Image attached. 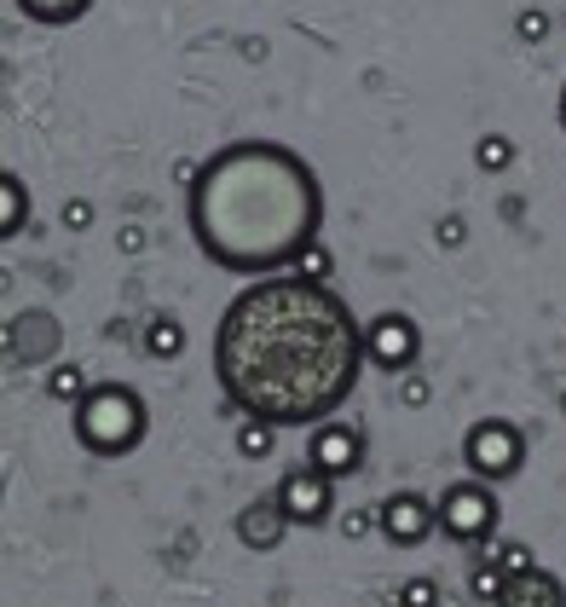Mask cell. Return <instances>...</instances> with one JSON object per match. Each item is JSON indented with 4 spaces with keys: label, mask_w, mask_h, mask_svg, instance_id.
Returning <instances> with one entry per match:
<instances>
[{
    "label": "cell",
    "mask_w": 566,
    "mask_h": 607,
    "mask_svg": "<svg viewBox=\"0 0 566 607\" xmlns=\"http://www.w3.org/2000/svg\"><path fill=\"white\" fill-rule=\"evenodd\" d=\"M365 365V324L329 284L301 272L243 284L214 331L220 411L272 428L329 422L353 399Z\"/></svg>",
    "instance_id": "obj_1"
},
{
    "label": "cell",
    "mask_w": 566,
    "mask_h": 607,
    "mask_svg": "<svg viewBox=\"0 0 566 607\" xmlns=\"http://www.w3.org/2000/svg\"><path fill=\"white\" fill-rule=\"evenodd\" d=\"M191 238L220 272L277 278L324 232V186L301 150L277 139L220 145L186 191Z\"/></svg>",
    "instance_id": "obj_2"
},
{
    "label": "cell",
    "mask_w": 566,
    "mask_h": 607,
    "mask_svg": "<svg viewBox=\"0 0 566 607\" xmlns=\"http://www.w3.org/2000/svg\"><path fill=\"white\" fill-rule=\"evenodd\" d=\"M150 411L139 388L127 383H98L75 399V446L93 451V458H127V451L145 446Z\"/></svg>",
    "instance_id": "obj_3"
},
{
    "label": "cell",
    "mask_w": 566,
    "mask_h": 607,
    "mask_svg": "<svg viewBox=\"0 0 566 607\" xmlns=\"http://www.w3.org/2000/svg\"><path fill=\"white\" fill-rule=\"evenodd\" d=\"M433 515H440V533L451 538V544H469V550H480V544H492L497 538V521H503V503H497V492L485 486V480H451V486L433 498Z\"/></svg>",
    "instance_id": "obj_4"
},
{
    "label": "cell",
    "mask_w": 566,
    "mask_h": 607,
    "mask_svg": "<svg viewBox=\"0 0 566 607\" xmlns=\"http://www.w3.org/2000/svg\"><path fill=\"white\" fill-rule=\"evenodd\" d=\"M462 463H469V474L485 480V486H503V480H514L526 469V435L509 417H480V422H469V435H462Z\"/></svg>",
    "instance_id": "obj_5"
},
{
    "label": "cell",
    "mask_w": 566,
    "mask_h": 607,
    "mask_svg": "<svg viewBox=\"0 0 566 607\" xmlns=\"http://www.w3.org/2000/svg\"><path fill=\"white\" fill-rule=\"evenodd\" d=\"M365 359H370L376 370H388V376L417 370V359H422L417 318H410V313H376V318L365 324Z\"/></svg>",
    "instance_id": "obj_6"
},
{
    "label": "cell",
    "mask_w": 566,
    "mask_h": 607,
    "mask_svg": "<svg viewBox=\"0 0 566 607\" xmlns=\"http://www.w3.org/2000/svg\"><path fill=\"white\" fill-rule=\"evenodd\" d=\"M283 503V515H290L295 526H324V521H336V480H329L324 469L313 463H295L290 474L277 480V492Z\"/></svg>",
    "instance_id": "obj_7"
},
{
    "label": "cell",
    "mask_w": 566,
    "mask_h": 607,
    "mask_svg": "<svg viewBox=\"0 0 566 607\" xmlns=\"http://www.w3.org/2000/svg\"><path fill=\"white\" fill-rule=\"evenodd\" d=\"M306 463L324 469L329 480H347L365 469V428H353V422H318L313 428V440H306Z\"/></svg>",
    "instance_id": "obj_8"
},
{
    "label": "cell",
    "mask_w": 566,
    "mask_h": 607,
    "mask_svg": "<svg viewBox=\"0 0 566 607\" xmlns=\"http://www.w3.org/2000/svg\"><path fill=\"white\" fill-rule=\"evenodd\" d=\"M376 515H381V538L399 550H422L433 538V526H440V515H433V503L422 492H388L376 503Z\"/></svg>",
    "instance_id": "obj_9"
},
{
    "label": "cell",
    "mask_w": 566,
    "mask_h": 607,
    "mask_svg": "<svg viewBox=\"0 0 566 607\" xmlns=\"http://www.w3.org/2000/svg\"><path fill=\"white\" fill-rule=\"evenodd\" d=\"M290 515H283V503L277 498H254V503H243V510H238V521H231V533H238V544L243 550H277L283 538H290Z\"/></svg>",
    "instance_id": "obj_10"
},
{
    "label": "cell",
    "mask_w": 566,
    "mask_h": 607,
    "mask_svg": "<svg viewBox=\"0 0 566 607\" xmlns=\"http://www.w3.org/2000/svg\"><path fill=\"white\" fill-rule=\"evenodd\" d=\"M53 353H59V318L53 313L12 318V359L18 365H46Z\"/></svg>",
    "instance_id": "obj_11"
},
{
    "label": "cell",
    "mask_w": 566,
    "mask_h": 607,
    "mask_svg": "<svg viewBox=\"0 0 566 607\" xmlns=\"http://www.w3.org/2000/svg\"><path fill=\"white\" fill-rule=\"evenodd\" d=\"M492 607H566V585H560L549 567H532L521 578H509L503 596Z\"/></svg>",
    "instance_id": "obj_12"
},
{
    "label": "cell",
    "mask_w": 566,
    "mask_h": 607,
    "mask_svg": "<svg viewBox=\"0 0 566 607\" xmlns=\"http://www.w3.org/2000/svg\"><path fill=\"white\" fill-rule=\"evenodd\" d=\"M186 324H179L174 313H150L145 318V331H139V353H145V359H163V365H174L179 359V353H186Z\"/></svg>",
    "instance_id": "obj_13"
},
{
    "label": "cell",
    "mask_w": 566,
    "mask_h": 607,
    "mask_svg": "<svg viewBox=\"0 0 566 607\" xmlns=\"http://www.w3.org/2000/svg\"><path fill=\"white\" fill-rule=\"evenodd\" d=\"M12 7L30 18V23L64 30V23H75V18H87V12H93V0H12Z\"/></svg>",
    "instance_id": "obj_14"
},
{
    "label": "cell",
    "mask_w": 566,
    "mask_h": 607,
    "mask_svg": "<svg viewBox=\"0 0 566 607\" xmlns=\"http://www.w3.org/2000/svg\"><path fill=\"white\" fill-rule=\"evenodd\" d=\"M23 220H30V191H23V180L7 168V174H0V232L18 238Z\"/></svg>",
    "instance_id": "obj_15"
},
{
    "label": "cell",
    "mask_w": 566,
    "mask_h": 607,
    "mask_svg": "<svg viewBox=\"0 0 566 607\" xmlns=\"http://www.w3.org/2000/svg\"><path fill=\"white\" fill-rule=\"evenodd\" d=\"M474 555H485V562H497L509 578H521V573H532V567H537L532 544H521V538H492V544H480Z\"/></svg>",
    "instance_id": "obj_16"
},
{
    "label": "cell",
    "mask_w": 566,
    "mask_h": 607,
    "mask_svg": "<svg viewBox=\"0 0 566 607\" xmlns=\"http://www.w3.org/2000/svg\"><path fill=\"white\" fill-rule=\"evenodd\" d=\"M87 388H93V383H87V370L75 365V359H53V365H46V394H53V399L75 405Z\"/></svg>",
    "instance_id": "obj_17"
},
{
    "label": "cell",
    "mask_w": 566,
    "mask_h": 607,
    "mask_svg": "<svg viewBox=\"0 0 566 607\" xmlns=\"http://www.w3.org/2000/svg\"><path fill=\"white\" fill-rule=\"evenodd\" d=\"M238 458H249V463H261V458H272V446H277V428L272 422H261V417H243L238 422Z\"/></svg>",
    "instance_id": "obj_18"
},
{
    "label": "cell",
    "mask_w": 566,
    "mask_h": 607,
    "mask_svg": "<svg viewBox=\"0 0 566 607\" xmlns=\"http://www.w3.org/2000/svg\"><path fill=\"white\" fill-rule=\"evenodd\" d=\"M474 168H480V174L514 168V139H509V134H480V139H474Z\"/></svg>",
    "instance_id": "obj_19"
},
{
    "label": "cell",
    "mask_w": 566,
    "mask_h": 607,
    "mask_svg": "<svg viewBox=\"0 0 566 607\" xmlns=\"http://www.w3.org/2000/svg\"><path fill=\"white\" fill-rule=\"evenodd\" d=\"M503 585H509V573H503L497 562H485V555H474V567H469V596H474V601H497Z\"/></svg>",
    "instance_id": "obj_20"
},
{
    "label": "cell",
    "mask_w": 566,
    "mask_h": 607,
    "mask_svg": "<svg viewBox=\"0 0 566 607\" xmlns=\"http://www.w3.org/2000/svg\"><path fill=\"white\" fill-rule=\"evenodd\" d=\"M295 272L313 278V284H329V278H336V255H329L324 243H313V249H306V255L295 261Z\"/></svg>",
    "instance_id": "obj_21"
},
{
    "label": "cell",
    "mask_w": 566,
    "mask_h": 607,
    "mask_svg": "<svg viewBox=\"0 0 566 607\" xmlns=\"http://www.w3.org/2000/svg\"><path fill=\"white\" fill-rule=\"evenodd\" d=\"M394 601L399 607H440V585H433V578H405Z\"/></svg>",
    "instance_id": "obj_22"
},
{
    "label": "cell",
    "mask_w": 566,
    "mask_h": 607,
    "mask_svg": "<svg viewBox=\"0 0 566 607\" xmlns=\"http://www.w3.org/2000/svg\"><path fill=\"white\" fill-rule=\"evenodd\" d=\"M336 533L358 544V538H370V533H381V515H376V510H347V515L336 521Z\"/></svg>",
    "instance_id": "obj_23"
},
{
    "label": "cell",
    "mask_w": 566,
    "mask_h": 607,
    "mask_svg": "<svg viewBox=\"0 0 566 607\" xmlns=\"http://www.w3.org/2000/svg\"><path fill=\"white\" fill-rule=\"evenodd\" d=\"M428 399H433V388H428V376H417V370H405V376H399V405H410V411H422Z\"/></svg>",
    "instance_id": "obj_24"
},
{
    "label": "cell",
    "mask_w": 566,
    "mask_h": 607,
    "mask_svg": "<svg viewBox=\"0 0 566 607\" xmlns=\"http://www.w3.org/2000/svg\"><path fill=\"white\" fill-rule=\"evenodd\" d=\"M433 243H440V249H462V243H469V220H462V214H446L440 226H433Z\"/></svg>",
    "instance_id": "obj_25"
},
{
    "label": "cell",
    "mask_w": 566,
    "mask_h": 607,
    "mask_svg": "<svg viewBox=\"0 0 566 607\" xmlns=\"http://www.w3.org/2000/svg\"><path fill=\"white\" fill-rule=\"evenodd\" d=\"M116 249H122V255H145V226L127 220L122 232H116Z\"/></svg>",
    "instance_id": "obj_26"
},
{
    "label": "cell",
    "mask_w": 566,
    "mask_h": 607,
    "mask_svg": "<svg viewBox=\"0 0 566 607\" xmlns=\"http://www.w3.org/2000/svg\"><path fill=\"white\" fill-rule=\"evenodd\" d=\"M514 30H521V41H544L549 35V18L544 12H521V18H514Z\"/></svg>",
    "instance_id": "obj_27"
},
{
    "label": "cell",
    "mask_w": 566,
    "mask_h": 607,
    "mask_svg": "<svg viewBox=\"0 0 566 607\" xmlns=\"http://www.w3.org/2000/svg\"><path fill=\"white\" fill-rule=\"evenodd\" d=\"M64 226H70V232H82V226H93V202L70 197V202H64Z\"/></svg>",
    "instance_id": "obj_28"
},
{
    "label": "cell",
    "mask_w": 566,
    "mask_h": 607,
    "mask_svg": "<svg viewBox=\"0 0 566 607\" xmlns=\"http://www.w3.org/2000/svg\"><path fill=\"white\" fill-rule=\"evenodd\" d=\"M560 134H566V87H560Z\"/></svg>",
    "instance_id": "obj_29"
},
{
    "label": "cell",
    "mask_w": 566,
    "mask_h": 607,
    "mask_svg": "<svg viewBox=\"0 0 566 607\" xmlns=\"http://www.w3.org/2000/svg\"><path fill=\"white\" fill-rule=\"evenodd\" d=\"M560 411H566V394H560Z\"/></svg>",
    "instance_id": "obj_30"
},
{
    "label": "cell",
    "mask_w": 566,
    "mask_h": 607,
    "mask_svg": "<svg viewBox=\"0 0 566 607\" xmlns=\"http://www.w3.org/2000/svg\"><path fill=\"white\" fill-rule=\"evenodd\" d=\"M388 607H399V601H388Z\"/></svg>",
    "instance_id": "obj_31"
}]
</instances>
